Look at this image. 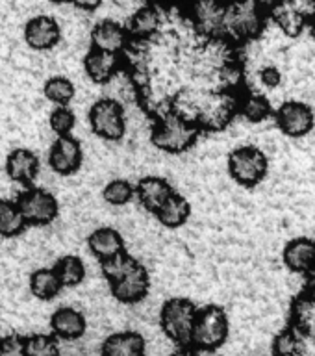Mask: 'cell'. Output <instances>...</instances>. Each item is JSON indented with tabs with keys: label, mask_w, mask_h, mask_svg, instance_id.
<instances>
[{
	"label": "cell",
	"mask_w": 315,
	"mask_h": 356,
	"mask_svg": "<svg viewBox=\"0 0 315 356\" xmlns=\"http://www.w3.org/2000/svg\"><path fill=\"white\" fill-rule=\"evenodd\" d=\"M30 291H32L33 297H38L41 300H50L58 297V293L63 288L60 277L56 269H49V267H41V269H35V271L30 275Z\"/></svg>",
	"instance_id": "d4e9b609"
},
{
	"label": "cell",
	"mask_w": 315,
	"mask_h": 356,
	"mask_svg": "<svg viewBox=\"0 0 315 356\" xmlns=\"http://www.w3.org/2000/svg\"><path fill=\"white\" fill-rule=\"evenodd\" d=\"M100 356H147V341L132 330L111 334L100 347Z\"/></svg>",
	"instance_id": "ffe728a7"
},
{
	"label": "cell",
	"mask_w": 315,
	"mask_h": 356,
	"mask_svg": "<svg viewBox=\"0 0 315 356\" xmlns=\"http://www.w3.org/2000/svg\"><path fill=\"white\" fill-rule=\"evenodd\" d=\"M76 124V115L69 106H58L52 113H50V128L52 132L61 138V136H71Z\"/></svg>",
	"instance_id": "1f68e13d"
},
{
	"label": "cell",
	"mask_w": 315,
	"mask_h": 356,
	"mask_svg": "<svg viewBox=\"0 0 315 356\" xmlns=\"http://www.w3.org/2000/svg\"><path fill=\"white\" fill-rule=\"evenodd\" d=\"M138 266V260L128 252H121V254L113 256L110 260L100 261V269L102 275L108 282H117L119 278H122L127 273H130L134 267Z\"/></svg>",
	"instance_id": "4dcf8cb0"
},
{
	"label": "cell",
	"mask_w": 315,
	"mask_h": 356,
	"mask_svg": "<svg viewBox=\"0 0 315 356\" xmlns=\"http://www.w3.org/2000/svg\"><path fill=\"white\" fill-rule=\"evenodd\" d=\"M111 295L122 305H139L149 297L150 275L149 269L139 264L117 282L110 284Z\"/></svg>",
	"instance_id": "8fae6325"
},
{
	"label": "cell",
	"mask_w": 315,
	"mask_h": 356,
	"mask_svg": "<svg viewBox=\"0 0 315 356\" xmlns=\"http://www.w3.org/2000/svg\"><path fill=\"white\" fill-rule=\"evenodd\" d=\"M26 356H60V345L52 336L35 334L26 338Z\"/></svg>",
	"instance_id": "d6a6232c"
},
{
	"label": "cell",
	"mask_w": 315,
	"mask_h": 356,
	"mask_svg": "<svg viewBox=\"0 0 315 356\" xmlns=\"http://www.w3.org/2000/svg\"><path fill=\"white\" fill-rule=\"evenodd\" d=\"M269 17L273 22L277 24V28L286 35V38H297L302 33L306 26V19L300 15L299 11L295 10L293 6L289 4L288 0H284L280 4L269 10Z\"/></svg>",
	"instance_id": "cb8c5ba5"
},
{
	"label": "cell",
	"mask_w": 315,
	"mask_h": 356,
	"mask_svg": "<svg viewBox=\"0 0 315 356\" xmlns=\"http://www.w3.org/2000/svg\"><path fill=\"white\" fill-rule=\"evenodd\" d=\"M258 80L264 88L275 91L282 86V72L278 71L275 65H266L258 71Z\"/></svg>",
	"instance_id": "e575fe53"
},
{
	"label": "cell",
	"mask_w": 315,
	"mask_h": 356,
	"mask_svg": "<svg viewBox=\"0 0 315 356\" xmlns=\"http://www.w3.org/2000/svg\"><path fill=\"white\" fill-rule=\"evenodd\" d=\"M0 356H26V339L21 336H6L0 339Z\"/></svg>",
	"instance_id": "836d02e7"
},
{
	"label": "cell",
	"mask_w": 315,
	"mask_h": 356,
	"mask_svg": "<svg viewBox=\"0 0 315 356\" xmlns=\"http://www.w3.org/2000/svg\"><path fill=\"white\" fill-rule=\"evenodd\" d=\"M172 193H175L172 186L161 177H143L136 184V197H138L139 204L150 213H156L160 210Z\"/></svg>",
	"instance_id": "e0dca14e"
},
{
	"label": "cell",
	"mask_w": 315,
	"mask_h": 356,
	"mask_svg": "<svg viewBox=\"0 0 315 356\" xmlns=\"http://www.w3.org/2000/svg\"><path fill=\"white\" fill-rule=\"evenodd\" d=\"M132 38L127 28L115 21H100L91 30V44L93 49L111 52V54H124Z\"/></svg>",
	"instance_id": "5bb4252c"
},
{
	"label": "cell",
	"mask_w": 315,
	"mask_h": 356,
	"mask_svg": "<svg viewBox=\"0 0 315 356\" xmlns=\"http://www.w3.org/2000/svg\"><path fill=\"white\" fill-rule=\"evenodd\" d=\"M121 54H111L104 50L91 49L83 58L86 74L93 83H108L117 72L121 71Z\"/></svg>",
	"instance_id": "9a60e30c"
},
{
	"label": "cell",
	"mask_w": 315,
	"mask_h": 356,
	"mask_svg": "<svg viewBox=\"0 0 315 356\" xmlns=\"http://www.w3.org/2000/svg\"><path fill=\"white\" fill-rule=\"evenodd\" d=\"M83 149L72 136H61L52 143L49 152L50 169L61 177H69L82 167Z\"/></svg>",
	"instance_id": "7c38bea8"
},
{
	"label": "cell",
	"mask_w": 315,
	"mask_h": 356,
	"mask_svg": "<svg viewBox=\"0 0 315 356\" xmlns=\"http://www.w3.org/2000/svg\"><path fill=\"white\" fill-rule=\"evenodd\" d=\"M228 172L243 188H255L266 180L269 172V156L261 147L243 145L228 154Z\"/></svg>",
	"instance_id": "277c9868"
},
{
	"label": "cell",
	"mask_w": 315,
	"mask_h": 356,
	"mask_svg": "<svg viewBox=\"0 0 315 356\" xmlns=\"http://www.w3.org/2000/svg\"><path fill=\"white\" fill-rule=\"evenodd\" d=\"M17 204L21 208L28 225H33V227H47L50 222H54L60 213L58 200L47 189H28L17 199Z\"/></svg>",
	"instance_id": "9c48e42d"
},
{
	"label": "cell",
	"mask_w": 315,
	"mask_h": 356,
	"mask_svg": "<svg viewBox=\"0 0 315 356\" xmlns=\"http://www.w3.org/2000/svg\"><path fill=\"white\" fill-rule=\"evenodd\" d=\"M58 277H60L63 288H74L80 286L86 278V266L83 261L74 254L61 256L54 266Z\"/></svg>",
	"instance_id": "83f0119b"
},
{
	"label": "cell",
	"mask_w": 315,
	"mask_h": 356,
	"mask_svg": "<svg viewBox=\"0 0 315 356\" xmlns=\"http://www.w3.org/2000/svg\"><path fill=\"white\" fill-rule=\"evenodd\" d=\"M266 28V8L258 0H228L223 39L230 43L250 41Z\"/></svg>",
	"instance_id": "7a4b0ae2"
},
{
	"label": "cell",
	"mask_w": 315,
	"mask_h": 356,
	"mask_svg": "<svg viewBox=\"0 0 315 356\" xmlns=\"http://www.w3.org/2000/svg\"><path fill=\"white\" fill-rule=\"evenodd\" d=\"M189 216H191V204L189 200L180 193H175L163 202L160 210L156 211L158 221L165 228H180L188 222Z\"/></svg>",
	"instance_id": "603a6c76"
},
{
	"label": "cell",
	"mask_w": 315,
	"mask_h": 356,
	"mask_svg": "<svg viewBox=\"0 0 315 356\" xmlns=\"http://www.w3.org/2000/svg\"><path fill=\"white\" fill-rule=\"evenodd\" d=\"M89 250L97 256L100 261H106L113 256L124 252V238L119 230L111 227H100L89 234L88 238Z\"/></svg>",
	"instance_id": "44dd1931"
},
{
	"label": "cell",
	"mask_w": 315,
	"mask_h": 356,
	"mask_svg": "<svg viewBox=\"0 0 315 356\" xmlns=\"http://www.w3.org/2000/svg\"><path fill=\"white\" fill-rule=\"evenodd\" d=\"M50 328L54 332L56 338L67 339V341H74L80 339L86 334L88 323L86 317L76 308H60L54 312V316L50 317Z\"/></svg>",
	"instance_id": "d6986e66"
},
{
	"label": "cell",
	"mask_w": 315,
	"mask_h": 356,
	"mask_svg": "<svg viewBox=\"0 0 315 356\" xmlns=\"http://www.w3.org/2000/svg\"><path fill=\"white\" fill-rule=\"evenodd\" d=\"M161 22H163L161 11L156 6H143L130 19V24H128L130 38L136 39V41H149L160 32Z\"/></svg>",
	"instance_id": "7402d4cb"
},
{
	"label": "cell",
	"mask_w": 315,
	"mask_h": 356,
	"mask_svg": "<svg viewBox=\"0 0 315 356\" xmlns=\"http://www.w3.org/2000/svg\"><path fill=\"white\" fill-rule=\"evenodd\" d=\"M280 2H284V0H258V4H260L261 8H266V10H271V8H275V6L280 4Z\"/></svg>",
	"instance_id": "f35d334b"
},
{
	"label": "cell",
	"mask_w": 315,
	"mask_h": 356,
	"mask_svg": "<svg viewBox=\"0 0 315 356\" xmlns=\"http://www.w3.org/2000/svg\"><path fill=\"white\" fill-rule=\"evenodd\" d=\"M6 172L13 182L30 186L39 175V158L30 149H13L6 158Z\"/></svg>",
	"instance_id": "ac0fdd59"
},
{
	"label": "cell",
	"mask_w": 315,
	"mask_h": 356,
	"mask_svg": "<svg viewBox=\"0 0 315 356\" xmlns=\"http://www.w3.org/2000/svg\"><path fill=\"white\" fill-rule=\"evenodd\" d=\"M278 130L288 138H305L315 128V111L302 100H286L275 113Z\"/></svg>",
	"instance_id": "30bf717a"
},
{
	"label": "cell",
	"mask_w": 315,
	"mask_h": 356,
	"mask_svg": "<svg viewBox=\"0 0 315 356\" xmlns=\"http://www.w3.org/2000/svg\"><path fill=\"white\" fill-rule=\"evenodd\" d=\"M199 308L186 297H171L160 310V325L167 339L178 347H191Z\"/></svg>",
	"instance_id": "3957f363"
},
{
	"label": "cell",
	"mask_w": 315,
	"mask_h": 356,
	"mask_svg": "<svg viewBox=\"0 0 315 356\" xmlns=\"http://www.w3.org/2000/svg\"><path fill=\"white\" fill-rule=\"evenodd\" d=\"M288 2L299 11L300 15L305 17L306 21L315 19V0H288Z\"/></svg>",
	"instance_id": "d590c367"
},
{
	"label": "cell",
	"mask_w": 315,
	"mask_h": 356,
	"mask_svg": "<svg viewBox=\"0 0 315 356\" xmlns=\"http://www.w3.org/2000/svg\"><path fill=\"white\" fill-rule=\"evenodd\" d=\"M50 4H56V6H61V4H67V2H71V0H49Z\"/></svg>",
	"instance_id": "ab89813d"
},
{
	"label": "cell",
	"mask_w": 315,
	"mask_h": 356,
	"mask_svg": "<svg viewBox=\"0 0 315 356\" xmlns=\"http://www.w3.org/2000/svg\"><path fill=\"white\" fill-rule=\"evenodd\" d=\"M45 97L56 106H67L74 99V83L65 76H52L49 78L43 86Z\"/></svg>",
	"instance_id": "f1b7e54d"
},
{
	"label": "cell",
	"mask_w": 315,
	"mask_h": 356,
	"mask_svg": "<svg viewBox=\"0 0 315 356\" xmlns=\"http://www.w3.org/2000/svg\"><path fill=\"white\" fill-rule=\"evenodd\" d=\"M71 4L76 6L78 10L95 11L99 10L100 4H102V0H71Z\"/></svg>",
	"instance_id": "8d00e7d4"
},
{
	"label": "cell",
	"mask_w": 315,
	"mask_h": 356,
	"mask_svg": "<svg viewBox=\"0 0 315 356\" xmlns=\"http://www.w3.org/2000/svg\"><path fill=\"white\" fill-rule=\"evenodd\" d=\"M61 28L56 19L49 15L32 17L24 24V41L33 50H50L60 43Z\"/></svg>",
	"instance_id": "4fadbf2b"
},
{
	"label": "cell",
	"mask_w": 315,
	"mask_h": 356,
	"mask_svg": "<svg viewBox=\"0 0 315 356\" xmlns=\"http://www.w3.org/2000/svg\"><path fill=\"white\" fill-rule=\"evenodd\" d=\"M136 197V186L128 182L127 178H115L104 186L102 189V199L110 206H127Z\"/></svg>",
	"instance_id": "f546056e"
},
{
	"label": "cell",
	"mask_w": 315,
	"mask_h": 356,
	"mask_svg": "<svg viewBox=\"0 0 315 356\" xmlns=\"http://www.w3.org/2000/svg\"><path fill=\"white\" fill-rule=\"evenodd\" d=\"M26 219L22 216L17 202L0 199V236L2 238H17L24 232Z\"/></svg>",
	"instance_id": "484cf974"
},
{
	"label": "cell",
	"mask_w": 315,
	"mask_h": 356,
	"mask_svg": "<svg viewBox=\"0 0 315 356\" xmlns=\"http://www.w3.org/2000/svg\"><path fill=\"white\" fill-rule=\"evenodd\" d=\"M169 356H200L199 350L191 349V347H178Z\"/></svg>",
	"instance_id": "74e56055"
},
{
	"label": "cell",
	"mask_w": 315,
	"mask_h": 356,
	"mask_svg": "<svg viewBox=\"0 0 315 356\" xmlns=\"http://www.w3.org/2000/svg\"><path fill=\"white\" fill-rule=\"evenodd\" d=\"M239 97L236 91H208L200 108L199 128L208 132H221L238 113Z\"/></svg>",
	"instance_id": "52a82bcc"
},
{
	"label": "cell",
	"mask_w": 315,
	"mask_h": 356,
	"mask_svg": "<svg viewBox=\"0 0 315 356\" xmlns=\"http://www.w3.org/2000/svg\"><path fill=\"white\" fill-rule=\"evenodd\" d=\"M284 266L295 275H308L315 267V239L295 238L282 250Z\"/></svg>",
	"instance_id": "2e32d148"
},
{
	"label": "cell",
	"mask_w": 315,
	"mask_h": 356,
	"mask_svg": "<svg viewBox=\"0 0 315 356\" xmlns=\"http://www.w3.org/2000/svg\"><path fill=\"white\" fill-rule=\"evenodd\" d=\"M310 32H312V38H314V41H315V19H314V21H312V26H310Z\"/></svg>",
	"instance_id": "60d3db41"
},
{
	"label": "cell",
	"mask_w": 315,
	"mask_h": 356,
	"mask_svg": "<svg viewBox=\"0 0 315 356\" xmlns=\"http://www.w3.org/2000/svg\"><path fill=\"white\" fill-rule=\"evenodd\" d=\"M127 110L113 99H99L89 108V127L106 141H119L127 134Z\"/></svg>",
	"instance_id": "8992f818"
},
{
	"label": "cell",
	"mask_w": 315,
	"mask_h": 356,
	"mask_svg": "<svg viewBox=\"0 0 315 356\" xmlns=\"http://www.w3.org/2000/svg\"><path fill=\"white\" fill-rule=\"evenodd\" d=\"M228 332H230V325H228L227 312L221 306L208 305L199 310L191 347L208 353L217 350L228 339Z\"/></svg>",
	"instance_id": "5b68a950"
},
{
	"label": "cell",
	"mask_w": 315,
	"mask_h": 356,
	"mask_svg": "<svg viewBox=\"0 0 315 356\" xmlns=\"http://www.w3.org/2000/svg\"><path fill=\"white\" fill-rule=\"evenodd\" d=\"M200 128L178 117L175 111L167 110L161 113L150 127V141L156 149L165 154H182L188 152L199 139Z\"/></svg>",
	"instance_id": "6da1fadb"
},
{
	"label": "cell",
	"mask_w": 315,
	"mask_h": 356,
	"mask_svg": "<svg viewBox=\"0 0 315 356\" xmlns=\"http://www.w3.org/2000/svg\"><path fill=\"white\" fill-rule=\"evenodd\" d=\"M228 0H191L189 22L195 32L208 39H223Z\"/></svg>",
	"instance_id": "ba28073f"
},
{
	"label": "cell",
	"mask_w": 315,
	"mask_h": 356,
	"mask_svg": "<svg viewBox=\"0 0 315 356\" xmlns=\"http://www.w3.org/2000/svg\"><path fill=\"white\" fill-rule=\"evenodd\" d=\"M238 113L249 122H264L273 113V106L269 99L260 93H247L239 97Z\"/></svg>",
	"instance_id": "4316f807"
}]
</instances>
